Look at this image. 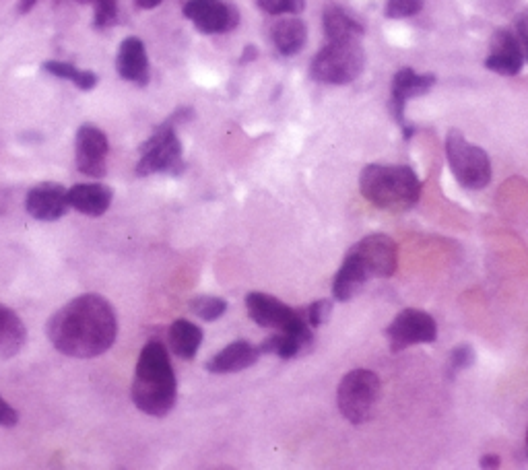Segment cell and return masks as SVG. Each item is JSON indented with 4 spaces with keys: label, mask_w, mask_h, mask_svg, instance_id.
<instances>
[{
    "label": "cell",
    "mask_w": 528,
    "mask_h": 470,
    "mask_svg": "<svg viewBox=\"0 0 528 470\" xmlns=\"http://www.w3.org/2000/svg\"><path fill=\"white\" fill-rule=\"evenodd\" d=\"M190 310L205 322H213L221 318L227 312V301L221 297H211V295H201L194 297L190 301Z\"/></svg>",
    "instance_id": "26"
},
{
    "label": "cell",
    "mask_w": 528,
    "mask_h": 470,
    "mask_svg": "<svg viewBox=\"0 0 528 470\" xmlns=\"http://www.w3.org/2000/svg\"><path fill=\"white\" fill-rule=\"evenodd\" d=\"M368 273L363 271V266L351 256L347 254L343 266L339 268V273L335 275V283H333V295L337 301H349L353 299L361 287L366 285L368 281Z\"/></svg>",
    "instance_id": "21"
},
{
    "label": "cell",
    "mask_w": 528,
    "mask_h": 470,
    "mask_svg": "<svg viewBox=\"0 0 528 470\" xmlns=\"http://www.w3.org/2000/svg\"><path fill=\"white\" fill-rule=\"evenodd\" d=\"M330 312H333V304H330L328 299H318V301H314V304L306 310L304 316H306L308 324L312 328H316V326H322L328 320Z\"/></svg>",
    "instance_id": "30"
},
{
    "label": "cell",
    "mask_w": 528,
    "mask_h": 470,
    "mask_svg": "<svg viewBox=\"0 0 528 470\" xmlns=\"http://www.w3.org/2000/svg\"><path fill=\"white\" fill-rule=\"evenodd\" d=\"M324 33H326L328 42L353 40V38H361L363 27L353 17H349L343 9L328 7L324 13Z\"/></svg>",
    "instance_id": "23"
},
{
    "label": "cell",
    "mask_w": 528,
    "mask_h": 470,
    "mask_svg": "<svg viewBox=\"0 0 528 470\" xmlns=\"http://www.w3.org/2000/svg\"><path fill=\"white\" fill-rule=\"evenodd\" d=\"M182 170V143L176 134L174 120L170 118L141 145V161L137 165V174L143 178L153 174L178 176Z\"/></svg>",
    "instance_id": "7"
},
{
    "label": "cell",
    "mask_w": 528,
    "mask_h": 470,
    "mask_svg": "<svg viewBox=\"0 0 528 470\" xmlns=\"http://www.w3.org/2000/svg\"><path fill=\"white\" fill-rule=\"evenodd\" d=\"M522 62H524V52L516 38V33L508 29L495 31V36L491 40V54L485 60L487 69L504 77H514L520 73Z\"/></svg>",
    "instance_id": "15"
},
{
    "label": "cell",
    "mask_w": 528,
    "mask_h": 470,
    "mask_svg": "<svg viewBox=\"0 0 528 470\" xmlns=\"http://www.w3.org/2000/svg\"><path fill=\"white\" fill-rule=\"evenodd\" d=\"M77 151V170L89 178H104L108 174L106 157L110 151V143L106 132L93 124H83L77 130L75 139Z\"/></svg>",
    "instance_id": "11"
},
{
    "label": "cell",
    "mask_w": 528,
    "mask_h": 470,
    "mask_svg": "<svg viewBox=\"0 0 528 470\" xmlns=\"http://www.w3.org/2000/svg\"><path fill=\"white\" fill-rule=\"evenodd\" d=\"M27 213L38 221H58L69 213V190L54 182L33 186L25 198Z\"/></svg>",
    "instance_id": "12"
},
{
    "label": "cell",
    "mask_w": 528,
    "mask_h": 470,
    "mask_svg": "<svg viewBox=\"0 0 528 470\" xmlns=\"http://www.w3.org/2000/svg\"><path fill=\"white\" fill-rule=\"evenodd\" d=\"M423 9V0H386L384 15L390 19H407Z\"/></svg>",
    "instance_id": "28"
},
{
    "label": "cell",
    "mask_w": 528,
    "mask_h": 470,
    "mask_svg": "<svg viewBox=\"0 0 528 470\" xmlns=\"http://www.w3.org/2000/svg\"><path fill=\"white\" fill-rule=\"evenodd\" d=\"M526 444H528V433H526Z\"/></svg>",
    "instance_id": "38"
},
{
    "label": "cell",
    "mask_w": 528,
    "mask_h": 470,
    "mask_svg": "<svg viewBox=\"0 0 528 470\" xmlns=\"http://www.w3.org/2000/svg\"><path fill=\"white\" fill-rule=\"evenodd\" d=\"M17 421H19L17 411L9 405V402L3 396H0V425L13 427V425H17Z\"/></svg>",
    "instance_id": "32"
},
{
    "label": "cell",
    "mask_w": 528,
    "mask_h": 470,
    "mask_svg": "<svg viewBox=\"0 0 528 470\" xmlns=\"http://www.w3.org/2000/svg\"><path fill=\"white\" fill-rule=\"evenodd\" d=\"M135 3L139 9H155L163 3V0H135Z\"/></svg>",
    "instance_id": "34"
},
{
    "label": "cell",
    "mask_w": 528,
    "mask_h": 470,
    "mask_svg": "<svg viewBox=\"0 0 528 470\" xmlns=\"http://www.w3.org/2000/svg\"><path fill=\"white\" fill-rule=\"evenodd\" d=\"M44 71L58 77V79H66L75 83L79 89L83 91H91L97 85V75L91 71H79L75 64L71 62H58V60H48L44 62Z\"/></svg>",
    "instance_id": "25"
},
{
    "label": "cell",
    "mask_w": 528,
    "mask_h": 470,
    "mask_svg": "<svg viewBox=\"0 0 528 470\" xmlns=\"http://www.w3.org/2000/svg\"><path fill=\"white\" fill-rule=\"evenodd\" d=\"M36 3H38V0H21V3H19V13L21 15L29 13L33 7H36Z\"/></svg>",
    "instance_id": "36"
},
{
    "label": "cell",
    "mask_w": 528,
    "mask_h": 470,
    "mask_svg": "<svg viewBox=\"0 0 528 470\" xmlns=\"http://www.w3.org/2000/svg\"><path fill=\"white\" fill-rule=\"evenodd\" d=\"M363 66H366V54L359 38L333 40L314 56L310 75L318 83L347 85L363 73Z\"/></svg>",
    "instance_id": "4"
},
{
    "label": "cell",
    "mask_w": 528,
    "mask_h": 470,
    "mask_svg": "<svg viewBox=\"0 0 528 470\" xmlns=\"http://www.w3.org/2000/svg\"><path fill=\"white\" fill-rule=\"evenodd\" d=\"M306 347H310L308 341H304L297 334H291L287 330H279L273 337H269L260 345V353L279 355L283 359H293L297 353H302Z\"/></svg>",
    "instance_id": "24"
},
{
    "label": "cell",
    "mask_w": 528,
    "mask_h": 470,
    "mask_svg": "<svg viewBox=\"0 0 528 470\" xmlns=\"http://www.w3.org/2000/svg\"><path fill=\"white\" fill-rule=\"evenodd\" d=\"M46 334L62 355L91 359L116 343L118 318L108 299L87 293L62 306L48 320Z\"/></svg>",
    "instance_id": "1"
},
{
    "label": "cell",
    "mask_w": 528,
    "mask_h": 470,
    "mask_svg": "<svg viewBox=\"0 0 528 470\" xmlns=\"http://www.w3.org/2000/svg\"><path fill=\"white\" fill-rule=\"evenodd\" d=\"M168 339H170V347H172L174 355H178L184 361H190V359H194L198 349H201L203 330H201V326L192 324L190 320L180 318L170 326Z\"/></svg>",
    "instance_id": "20"
},
{
    "label": "cell",
    "mask_w": 528,
    "mask_h": 470,
    "mask_svg": "<svg viewBox=\"0 0 528 470\" xmlns=\"http://www.w3.org/2000/svg\"><path fill=\"white\" fill-rule=\"evenodd\" d=\"M475 363V351L469 345H460L450 353V374L460 372V369H467Z\"/></svg>",
    "instance_id": "31"
},
{
    "label": "cell",
    "mask_w": 528,
    "mask_h": 470,
    "mask_svg": "<svg viewBox=\"0 0 528 470\" xmlns=\"http://www.w3.org/2000/svg\"><path fill=\"white\" fill-rule=\"evenodd\" d=\"M260 357V349L252 347L246 341H236L219 351L207 363V372L211 374H234L242 372L246 367H252Z\"/></svg>",
    "instance_id": "18"
},
{
    "label": "cell",
    "mask_w": 528,
    "mask_h": 470,
    "mask_svg": "<svg viewBox=\"0 0 528 470\" xmlns=\"http://www.w3.org/2000/svg\"><path fill=\"white\" fill-rule=\"evenodd\" d=\"M75 3H87L95 9L93 27L97 31L108 29L118 21V0H75Z\"/></svg>",
    "instance_id": "27"
},
{
    "label": "cell",
    "mask_w": 528,
    "mask_h": 470,
    "mask_svg": "<svg viewBox=\"0 0 528 470\" xmlns=\"http://www.w3.org/2000/svg\"><path fill=\"white\" fill-rule=\"evenodd\" d=\"M130 396L137 409L151 417H165L174 409L178 382L170 355L159 341H149L143 347Z\"/></svg>",
    "instance_id": "2"
},
{
    "label": "cell",
    "mask_w": 528,
    "mask_h": 470,
    "mask_svg": "<svg viewBox=\"0 0 528 470\" xmlns=\"http://www.w3.org/2000/svg\"><path fill=\"white\" fill-rule=\"evenodd\" d=\"M359 188L368 203L392 213L413 209L421 196V182L407 165H368Z\"/></svg>",
    "instance_id": "3"
},
{
    "label": "cell",
    "mask_w": 528,
    "mask_h": 470,
    "mask_svg": "<svg viewBox=\"0 0 528 470\" xmlns=\"http://www.w3.org/2000/svg\"><path fill=\"white\" fill-rule=\"evenodd\" d=\"M306 0H258V7L269 15H297L304 11Z\"/></svg>",
    "instance_id": "29"
},
{
    "label": "cell",
    "mask_w": 528,
    "mask_h": 470,
    "mask_svg": "<svg viewBox=\"0 0 528 470\" xmlns=\"http://www.w3.org/2000/svg\"><path fill=\"white\" fill-rule=\"evenodd\" d=\"M184 15L203 33H225L238 23L236 11L223 0H188Z\"/></svg>",
    "instance_id": "13"
},
{
    "label": "cell",
    "mask_w": 528,
    "mask_h": 470,
    "mask_svg": "<svg viewBox=\"0 0 528 470\" xmlns=\"http://www.w3.org/2000/svg\"><path fill=\"white\" fill-rule=\"evenodd\" d=\"M306 38V25L297 17H285L273 27V42L283 56H295L304 48Z\"/></svg>",
    "instance_id": "22"
},
{
    "label": "cell",
    "mask_w": 528,
    "mask_h": 470,
    "mask_svg": "<svg viewBox=\"0 0 528 470\" xmlns=\"http://www.w3.org/2000/svg\"><path fill=\"white\" fill-rule=\"evenodd\" d=\"M392 351H403L413 345H429L438 337L436 320L421 310H403L386 328Z\"/></svg>",
    "instance_id": "9"
},
{
    "label": "cell",
    "mask_w": 528,
    "mask_h": 470,
    "mask_svg": "<svg viewBox=\"0 0 528 470\" xmlns=\"http://www.w3.org/2000/svg\"><path fill=\"white\" fill-rule=\"evenodd\" d=\"M349 254L363 266L368 277L380 279L392 277L396 271V262H399V252H396L394 240L384 233L368 235V238L355 244Z\"/></svg>",
    "instance_id": "10"
},
{
    "label": "cell",
    "mask_w": 528,
    "mask_h": 470,
    "mask_svg": "<svg viewBox=\"0 0 528 470\" xmlns=\"http://www.w3.org/2000/svg\"><path fill=\"white\" fill-rule=\"evenodd\" d=\"M112 188L93 182V184H77L69 190V205L87 217H102L112 205Z\"/></svg>",
    "instance_id": "17"
},
{
    "label": "cell",
    "mask_w": 528,
    "mask_h": 470,
    "mask_svg": "<svg viewBox=\"0 0 528 470\" xmlns=\"http://www.w3.org/2000/svg\"><path fill=\"white\" fill-rule=\"evenodd\" d=\"M246 308L248 316L262 328H277V330H287L291 334H297L304 341L312 343V326L308 324L306 316L291 310L285 306L283 301L264 295V293H250L246 297Z\"/></svg>",
    "instance_id": "8"
},
{
    "label": "cell",
    "mask_w": 528,
    "mask_h": 470,
    "mask_svg": "<svg viewBox=\"0 0 528 470\" xmlns=\"http://www.w3.org/2000/svg\"><path fill=\"white\" fill-rule=\"evenodd\" d=\"M27 341L23 320L7 306L0 304V361L17 355Z\"/></svg>",
    "instance_id": "19"
},
{
    "label": "cell",
    "mask_w": 528,
    "mask_h": 470,
    "mask_svg": "<svg viewBox=\"0 0 528 470\" xmlns=\"http://www.w3.org/2000/svg\"><path fill=\"white\" fill-rule=\"evenodd\" d=\"M116 69L120 77L128 83H135L141 87L149 83V56L145 44L139 38L132 36L120 44Z\"/></svg>",
    "instance_id": "16"
},
{
    "label": "cell",
    "mask_w": 528,
    "mask_h": 470,
    "mask_svg": "<svg viewBox=\"0 0 528 470\" xmlns=\"http://www.w3.org/2000/svg\"><path fill=\"white\" fill-rule=\"evenodd\" d=\"M436 77L434 75H417L411 69H403L396 73L394 81H392V97H390V110L394 114V118L399 120V124L403 126V134L405 139H409L413 134V128L405 124V106L411 97L423 95L429 89L434 87Z\"/></svg>",
    "instance_id": "14"
},
{
    "label": "cell",
    "mask_w": 528,
    "mask_h": 470,
    "mask_svg": "<svg viewBox=\"0 0 528 470\" xmlns=\"http://www.w3.org/2000/svg\"><path fill=\"white\" fill-rule=\"evenodd\" d=\"M380 400V380L370 369H353L337 388V405L341 415L361 425L372 419Z\"/></svg>",
    "instance_id": "5"
},
{
    "label": "cell",
    "mask_w": 528,
    "mask_h": 470,
    "mask_svg": "<svg viewBox=\"0 0 528 470\" xmlns=\"http://www.w3.org/2000/svg\"><path fill=\"white\" fill-rule=\"evenodd\" d=\"M446 155L450 170L462 188L481 190L491 182L489 155L481 147L471 145L465 137H462V132L458 130L448 132Z\"/></svg>",
    "instance_id": "6"
},
{
    "label": "cell",
    "mask_w": 528,
    "mask_h": 470,
    "mask_svg": "<svg viewBox=\"0 0 528 470\" xmlns=\"http://www.w3.org/2000/svg\"><path fill=\"white\" fill-rule=\"evenodd\" d=\"M252 58H256V50L250 46V48H246V54H244L242 62H246V60H252Z\"/></svg>",
    "instance_id": "37"
},
{
    "label": "cell",
    "mask_w": 528,
    "mask_h": 470,
    "mask_svg": "<svg viewBox=\"0 0 528 470\" xmlns=\"http://www.w3.org/2000/svg\"><path fill=\"white\" fill-rule=\"evenodd\" d=\"M481 466H483V468H498V466H500V458H498V456H485V458L481 460Z\"/></svg>",
    "instance_id": "35"
},
{
    "label": "cell",
    "mask_w": 528,
    "mask_h": 470,
    "mask_svg": "<svg viewBox=\"0 0 528 470\" xmlns=\"http://www.w3.org/2000/svg\"><path fill=\"white\" fill-rule=\"evenodd\" d=\"M516 38L522 46V52H524V58L528 62V15L520 17L518 23H516Z\"/></svg>",
    "instance_id": "33"
}]
</instances>
